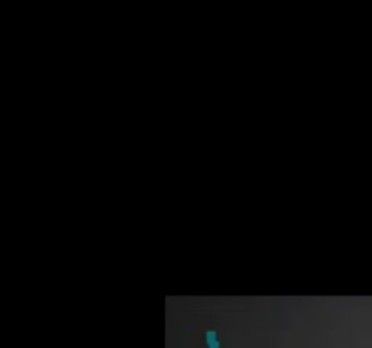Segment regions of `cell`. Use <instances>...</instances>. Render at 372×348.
Listing matches in <instances>:
<instances>
[{"mask_svg":"<svg viewBox=\"0 0 372 348\" xmlns=\"http://www.w3.org/2000/svg\"><path fill=\"white\" fill-rule=\"evenodd\" d=\"M206 339H207V346L209 348H220L218 334H216L215 330H209V332L206 334Z\"/></svg>","mask_w":372,"mask_h":348,"instance_id":"obj_1","label":"cell"}]
</instances>
